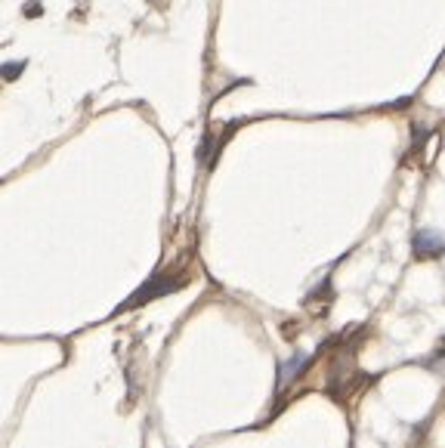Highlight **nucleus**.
I'll list each match as a JSON object with an SVG mask.
<instances>
[{
	"instance_id": "obj_2",
	"label": "nucleus",
	"mask_w": 445,
	"mask_h": 448,
	"mask_svg": "<svg viewBox=\"0 0 445 448\" xmlns=\"http://www.w3.org/2000/svg\"><path fill=\"white\" fill-rule=\"evenodd\" d=\"M306 362H310V358H306V356H294L291 362H285V365H282V371H278V383H282V387H285V383L297 381V377H300V371L306 368Z\"/></svg>"
},
{
	"instance_id": "obj_1",
	"label": "nucleus",
	"mask_w": 445,
	"mask_h": 448,
	"mask_svg": "<svg viewBox=\"0 0 445 448\" xmlns=\"http://www.w3.org/2000/svg\"><path fill=\"white\" fill-rule=\"evenodd\" d=\"M176 288H183V279H176V275H155V279H149L146 285H142L140 291H136L133 297L124 303V306L133 309V306H140V303H146V300H152V297H161V294L176 291Z\"/></svg>"
},
{
	"instance_id": "obj_4",
	"label": "nucleus",
	"mask_w": 445,
	"mask_h": 448,
	"mask_svg": "<svg viewBox=\"0 0 445 448\" xmlns=\"http://www.w3.org/2000/svg\"><path fill=\"white\" fill-rule=\"evenodd\" d=\"M22 68H25V62H6V65H0V78L16 81L22 74Z\"/></svg>"
},
{
	"instance_id": "obj_3",
	"label": "nucleus",
	"mask_w": 445,
	"mask_h": 448,
	"mask_svg": "<svg viewBox=\"0 0 445 448\" xmlns=\"http://www.w3.org/2000/svg\"><path fill=\"white\" fill-rule=\"evenodd\" d=\"M442 238H433V235H427V232H421V235L414 238V251L421 254V257H427V254H439L442 251Z\"/></svg>"
}]
</instances>
